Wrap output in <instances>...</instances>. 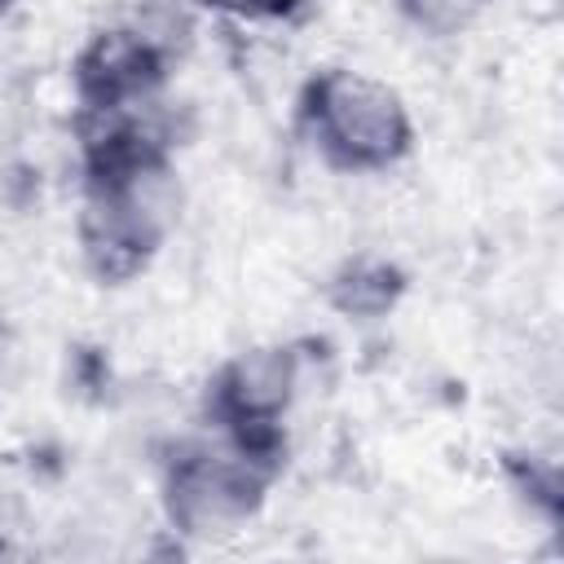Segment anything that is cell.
Returning a JSON list of instances; mask_svg holds the SVG:
<instances>
[{
    "mask_svg": "<svg viewBox=\"0 0 564 564\" xmlns=\"http://www.w3.org/2000/svg\"><path fill=\"white\" fill-rule=\"evenodd\" d=\"M300 383V357L295 348H256L238 361H229L216 379L212 410L234 432V445L251 454L256 463L273 458L278 449V419L286 414Z\"/></svg>",
    "mask_w": 564,
    "mask_h": 564,
    "instance_id": "3957f363",
    "label": "cell"
},
{
    "mask_svg": "<svg viewBox=\"0 0 564 564\" xmlns=\"http://www.w3.org/2000/svg\"><path fill=\"white\" fill-rule=\"evenodd\" d=\"M401 295V278L388 264H352L335 282V304L348 313H383Z\"/></svg>",
    "mask_w": 564,
    "mask_h": 564,
    "instance_id": "5b68a950",
    "label": "cell"
},
{
    "mask_svg": "<svg viewBox=\"0 0 564 564\" xmlns=\"http://www.w3.org/2000/svg\"><path fill=\"white\" fill-rule=\"evenodd\" d=\"M159 75H163L159 48L150 40H137V35H123V31L97 40L93 53L79 62L84 97L97 110H119V101L141 97Z\"/></svg>",
    "mask_w": 564,
    "mask_h": 564,
    "instance_id": "277c9868",
    "label": "cell"
},
{
    "mask_svg": "<svg viewBox=\"0 0 564 564\" xmlns=\"http://www.w3.org/2000/svg\"><path fill=\"white\" fill-rule=\"evenodd\" d=\"M264 494V471L238 445L229 449H189L172 463L167 511L172 524L194 538H220L251 520Z\"/></svg>",
    "mask_w": 564,
    "mask_h": 564,
    "instance_id": "7a4b0ae2",
    "label": "cell"
},
{
    "mask_svg": "<svg viewBox=\"0 0 564 564\" xmlns=\"http://www.w3.org/2000/svg\"><path fill=\"white\" fill-rule=\"evenodd\" d=\"M4 4H9V0H0V9H4Z\"/></svg>",
    "mask_w": 564,
    "mask_h": 564,
    "instance_id": "52a82bcc",
    "label": "cell"
},
{
    "mask_svg": "<svg viewBox=\"0 0 564 564\" xmlns=\"http://www.w3.org/2000/svg\"><path fill=\"white\" fill-rule=\"evenodd\" d=\"M308 123L317 145L339 167H388L410 150L401 97L357 70H326L308 84Z\"/></svg>",
    "mask_w": 564,
    "mask_h": 564,
    "instance_id": "6da1fadb",
    "label": "cell"
},
{
    "mask_svg": "<svg viewBox=\"0 0 564 564\" xmlns=\"http://www.w3.org/2000/svg\"><path fill=\"white\" fill-rule=\"evenodd\" d=\"M397 4L432 35H454L485 9V0H397Z\"/></svg>",
    "mask_w": 564,
    "mask_h": 564,
    "instance_id": "8992f818",
    "label": "cell"
}]
</instances>
